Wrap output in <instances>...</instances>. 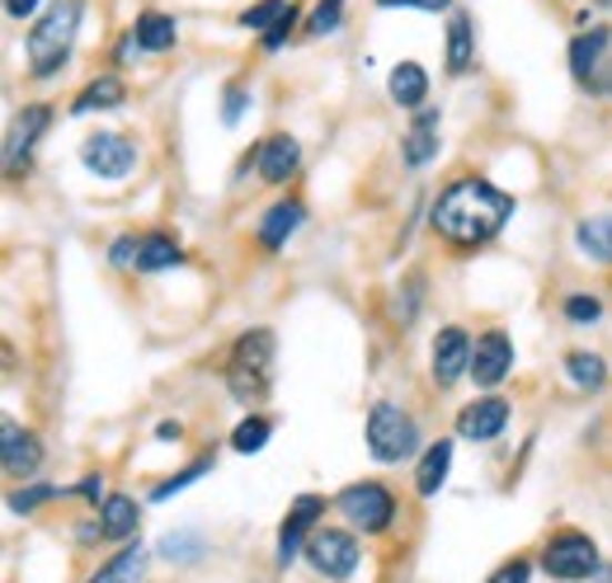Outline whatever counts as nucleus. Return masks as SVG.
I'll return each mask as SVG.
<instances>
[{
  "mask_svg": "<svg viewBox=\"0 0 612 583\" xmlns=\"http://www.w3.org/2000/svg\"><path fill=\"white\" fill-rule=\"evenodd\" d=\"M298 165H302V147H298V137H288V132H273L254 147V170H260L264 184H288V179L298 174Z\"/></svg>",
  "mask_w": 612,
  "mask_h": 583,
  "instance_id": "14",
  "label": "nucleus"
},
{
  "mask_svg": "<svg viewBox=\"0 0 612 583\" xmlns=\"http://www.w3.org/2000/svg\"><path fill=\"white\" fill-rule=\"evenodd\" d=\"M142 570H147V551L142 546H128V551H118L109 565L94 570L90 583H142Z\"/></svg>",
  "mask_w": 612,
  "mask_h": 583,
  "instance_id": "28",
  "label": "nucleus"
},
{
  "mask_svg": "<svg viewBox=\"0 0 612 583\" xmlns=\"http://www.w3.org/2000/svg\"><path fill=\"white\" fill-rule=\"evenodd\" d=\"M334 509H340V517L353 532L378 536L397 522V494H391L382 480H353V485H344L334 494Z\"/></svg>",
  "mask_w": 612,
  "mask_h": 583,
  "instance_id": "3",
  "label": "nucleus"
},
{
  "mask_svg": "<svg viewBox=\"0 0 612 583\" xmlns=\"http://www.w3.org/2000/svg\"><path fill=\"white\" fill-rule=\"evenodd\" d=\"M528 579H532V560L519 555V560H509V565H500L485 583H528Z\"/></svg>",
  "mask_w": 612,
  "mask_h": 583,
  "instance_id": "39",
  "label": "nucleus"
},
{
  "mask_svg": "<svg viewBox=\"0 0 612 583\" xmlns=\"http://www.w3.org/2000/svg\"><path fill=\"white\" fill-rule=\"evenodd\" d=\"M561 315L570 320V325H599V320H603V301L589 296V292H575V296H565Z\"/></svg>",
  "mask_w": 612,
  "mask_h": 583,
  "instance_id": "32",
  "label": "nucleus"
},
{
  "mask_svg": "<svg viewBox=\"0 0 612 583\" xmlns=\"http://www.w3.org/2000/svg\"><path fill=\"white\" fill-rule=\"evenodd\" d=\"M302 217H307V208L298 203V198H283V203H273V208L260 217V245H264V250H283L288 240H292V231L302 227Z\"/></svg>",
  "mask_w": 612,
  "mask_h": 583,
  "instance_id": "17",
  "label": "nucleus"
},
{
  "mask_svg": "<svg viewBox=\"0 0 612 583\" xmlns=\"http://www.w3.org/2000/svg\"><path fill=\"white\" fill-rule=\"evenodd\" d=\"M471 62H476V38H471V14L466 10H452L448 19V71L452 76H466Z\"/></svg>",
  "mask_w": 612,
  "mask_h": 583,
  "instance_id": "22",
  "label": "nucleus"
},
{
  "mask_svg": "<svg viewBox=\"0 0 612 583\" xmlns=\"http://www.w3.org/2000/svg\"><path fill=\"white\" fill-rule=\"evenodd\" d=\"M307 560L321 579L344 583L353 570H359V541H353V532H344V527H321L307 541Z\"/></svg>",
  "mask_w": 612,
  "mask_h": 583,
  "instance_id": "7",
  "label": "nucleus"
},
{
  "mask_svg": "<svg viewBox=\"0 0 612 583\" xmlns=\"http://www.w3.org/2000/svg\"><path fill=\"white\" fill-rule=\"evenodd\" d=\"M565 372H570V381H575L580 391H603L608 386V363L599 353H589V349H570L565 353Z\"/></svg>",
  "mask_w": 612,
  "mask_h": 583,
  "instance_id": "27",
  "label": "nucleus"
},
{
  "mask_svg": "<svg viewBox=\"0 0 612 583\" xmlns=\"http://www.w3.org/2000/svg\"><path fill=\"white\" fill-rule=\"evenodd\" d=\"M471 353H476V344H471V334L448 325L433 334V381L439 386H452L462 372H471Z\"/></svg>",
  "mask_w": 612,
  "mask_h": 583,
  "instance_id": "13",
  "label": "nucleus"
},
{
  "mask_svg": "<svg viewBox=\"0 0 612 583\" xmlns=\"http://www.w3.org/2000/svg\"><path fill=\"white\" fill-rule=\"evenodd\" d=\"M245 104H250V90H245V86H227V99H222V123H227V128L241 123Z\"/></svg>",
  "mask_w": 612,
  "mask_h": 583,
  "instance_id": "38",
  "label": "nucleus"
},
{
  "mask_svg": "<svg viewBox=\"0 0 612 583\" xmlns=\"http://www.w3.org/2000/svg\"><path fill=\"white\" fill-rule=\"evenodd\" d=\"M401 155H405V165L410 170H424L433 155H439V109H420L414 113V123L405 132V142H401Z\"/></svg>",
  "mask_w": 612,
  "mask_h": 583,
  "instance_id": "16",
  "label": "nucleus"
},
{
  "mask_svg": "<svg viewBox=\"0 0 612 583\" xmlns=\"http://www.w3.org/2000/svg\"><path fill=\"white\" fill-rule=\"evenodd\" d=\"M208 471H212V452H208V456H199V461H193V466H184V471H180V475H174V480H161V485H155V490H151V499H155V504H165V499H170V494H180V490H189V485H193V480H203Z\"/></svg>",
  "mask_w": 612,
  "mask_h": 583,
  "instance_id": "31",
  "label": "nucleus"
},
{
  "mask_svg": "<svg viewBox=\"0 0 612 583\" xmlns=\"http://www.w3.org/2000/svg\"><path fill=\"white\" fill-rule=\"evenodd\" d=\"M570 76L589 94H599V99L612 94V29L608 24L575 33V43H570Z\"/></svg>",
  "mask_w": 612,
  "mask_h": 583,
  "instance_id": "5",
  "label": "nucleus"
},
{
  "mask_svg": "<svg viewBox=\"0 0 612 583\" xmlns=\"http://www.w3.org/2000/svg\"><path fill=\"white\" fill-rule=\"evenodd\" d=\"M174 264H184V250L174 245L170 235H161V231H151V235H142V245H137V273H161V269H174Z\"/></svg>",
  "mask_w": 612,
  "mask_h": 583,
  "instance_id": "23",
  "label": "nucleus"
},
{
  "mask_svg": "<svg viewBox=\"0 0 612 583\" xmlns=\"http://www.w3.org/2000/svg\"><path fill=\"white\" fill-rule=\"evenodd\" d=\"M161 555L165 560H199L203 555V536L199 532H165L161 536Z\"/></svg>",
  "mask_w": 612,
  "mask_h": 583,
  "instance_id": "34",
  "label": "nucleus"
},
{
  "mask_svg": "<svg viewBox=\"0 0 612 583\" xmlns=\"http://www.w3.org/2000/svg\"><path fill=\"white\" fill-rule=\"evenodd\" d=\"M137 52H142V43H137V33H128L123 43H118V67H132V62H137Z\"/></svg>",
  "mask_w": 612,
  "mask_h": 583,
  "instance_id": "42",
  "label": "nucleus"
},
{
  "mask_svg": "<svg viewBox=\"0 0 612 583\" xmlns=\"http://www.w3.org/2000/svg\"><path fill=\"white\" fill-rule=\"evenodd\" d=\"M321 513H325V499H321V494H298V499H292L288 517L279 522V565H283V570L307 551V541L321 532V527H315V522H321Z\"/></svg>",
  "mask_w": 612,
  "mask_h": 583,
  "instance_id": "9",
  "label": "nucleus"
},
{
  "mask_svg": "<svg viewBox=\"0 0 612 583\" xmlns=\"http://www.w3.org/2000/svg\"><path fill=\"white\" fill-rule=\"evenodd\" d=\"M227 386H231V395L241 400V405H254V400H264V395H269V376L231 363V368H227Z\"/></svg>",
  "mask_w": 612,
  "mask_h": 583,
  "instance_id": "30",
  "label": "nucleus"
},
{
  "mask_svg": "<svg viewBox=\"0 0 612 583\" xmlns=\"http://www.w3.org/2000/svg\"><path fill=\"white\" fill-rule=\"evenodd\" d=\"M123 99H128L123 80H118V76H94L90 86H86L81 94H76L71 113H94V109H123Z\"/></svg>",
  "mask_w": 612,
  "mask_h": 583,
  "instance_id": "24",
  "label": "nucleus"
},
{
  "mask_svg": "<svg viewBox=\"0 0 612 583\" xmlns=\"http://www.w3.org/2000/svg\"><path fill=\"white\" fill-rule=\"evenodd\" d=\"M0 461H6V475L14 480H33L38 466H43V442H38L33 429L6 419V433H0Z\"/></svg>",
  "mask_w": 612,
  "mask_h": 583,
  "instance_id": "11",
  "label": "nucleus"
},
{
  "mask_svg": "<svg viewBox=\"0 0 612 583\" xmlns=\"http://www.w3.org/2000/svg\"><path fill=\"white\" fill-rule=\"evenodd\" d=\"M137 522H142V509H137V499H128V494H109L104 504H100V536L104 541L132 536Z\"/></svg>",
  "mask_w": 612,
  "mask_h": 583,
  "instance_id": "21",
  "label": "nucleus"
},
{
  "mask_svg": "<svg viewBox=\"0 0 612 583\" xmlns=\"http://www.w3.org/2000/svg\"><path fill=\"white\" fill-rule=\"evenodd\" d=\"M132 33H137V43H142V52H165V48H174V38H180V24L161 10H147V14H137Z\"/></svg>",
  "mask_w": 612,
  "mask_h": 583,
  "instance_id": "25",
  "label": "nucleus"
},
{
  "mask_svg": "<svg viewBox=\"0 0 612 583\" xmlns=\"http://www.w3.org/2000/svg\"><path fill=\"white\" fill-rule=\"evenodd\" d=\"M52 128V109L48 104H24L14 118V128L6 137V174H24L33 147L43 142V132Z\"/></svg>",
  "mask_w": 612,
  "mask_h": 583,
  "instance_id": "10",
  "label": "nucleus"
},
{
  "mask_svg": "<svg viewBox=\"0 0 612 583\" xmlns=\"http://www.w3.org/2000/svg\"><path fill=\"white\" fill-rule=\"evenodd\" d=\"M269 438H273V424H269V419H264V414H250V419H241V424H235L231 448L250 456V452H264Z\"/></svg>",
  "mask_w": 612,
  "mask_h": 583,
  "instance_id": "29",
  "label": "nucleus"
},
{
  "mask_svg": "<svg viewBox=\"0 0 612 583\" xmlns=\"http://www.w3.org/2000/svg\"><path fill=\"white\" fill-rule=\"evenodd\" d=\"M368 452L378 461H405L420 448V424H414V414L401 410L397 400H378V405L368 410Z\"/></svg>",
  "mask_w": 612,
  "mask_h": 583,
  "instance_id": "4",
  "label": "nucleus"
},
{
  "mask_svg": "<svg viewBox=\"0 0 612 583\" xmlns=\"http://www.w3.org/2000/svg\"><path fill=\"white\" fill-rule=\"evenodd\" d=\"M513 368V339L504 330H485L476 339V353H471V376L476 386H500Z\"/></svg>",
  "mask_w": 612,
  "mask_h": 583,
  "instance_id": "15",
  "label": "nucleus"
},
{
  "mask_svg": "<svg viewBox=\"0 0 612 583\" xmlns=\"http://www.w3.org/2000/svg\"><path fill=\"white\" fill-rule=\"evenodd\" d=\"M387 90H391V99H397L401 109H414V113H420V109H424V99H429V71H424L420 62H401V67H391Z\"/></svg>",
  "mask_w": 612,
  "mask_h": 583,
  "instance_id": "19",
  "label": "nucleus"
},
{
  "mask_svg": "<svg viewBox=\"0 0 612 583\" xmlns=\"http://www.w3.org/2000/svg\"><path fill=\"white\" fill-rule=\"evenodd\" d=\"M57 494H62L57 485H29V490H14V494H10V513H33L38 504H52Z\"/></svg>",
  "mask_w": 612,
  "mask_h": 583,
  "instance_id": "35",
  "label": "nucleus"
},
{
  "mask_svg": "<svg viewBox=\"0 0 612 583\" xmlns=\"http://www.w3.org/2000/svg\"><path fill=\"white\" fill-rule=\"evenodd\" d=\"M298 19H302V10H298V6H288V10L279 14V24H273V29L264 33V48H269V52H279V48L288 43V33L298 29Z\"/></svg>",
  "mask_w": 612,
  "mask_h": 583,
  "instance_id": "36",
  "label": "nucleus"
},
{
  "mask_svg": "<svg viewBox=\"0 0 612 583\" xmlns=\"http://www.w3.org/2000/svg\"><path fill=\"white\" fill-rule=\"evenodd\" d=\"M448 466H452V442H433V448L420 456V471H414V490H420L424 499H433V494L443 490Z\"/></svg>",
  "mask_w": 612,
  "mask_h": 583,
  "instance_id": "26",
  "label": "nucleus"
},
{
  "mask_svg": "<svg viewBox=\"0 0 612 583\" xmlns=\"http://www.w3.org/2000/svg\"><path fill=\"white\" fill-rule=\"evenodd\" d=\"M378 6H382V10H397V6H401V10H433V14H439V10L452 6V0H378Z\"/></svg>",
  "mask_w": 612,
  "mask_h": 583,
  "instance_id": "41",
  "label": "nucleus"
},
{
  "mask_svg": "<svg viewBox=\"0 0 612 583\" xmlns=\"http://www.w3.org/2000/svg\"><path fill=\"white\" fill-rule=\"evenodd\" d=\"M273 349H279V339H273V330H245L241 339H235V349H231V363L235 368H250V372H273Z\"/></svg>",
  "mask_w": 612,
  "mask_h": 583,
  "instance_id": "20",
  "label": "nucleus"
},
{
  "mask_svg": "<svg viewBox=\"0 0 612 583\" xmlns=\"http://www.w3.org/2000/svg\"><path fill=\"white\" fill-rule=\"evenodd\" d=\"M137 245H142L137 235H118V240H113V250H109V264L132 269V264H137Z\"/></svg>",
  "mask_w": 612,
  "mask_h": 583,
  "instance_id": "40",
  "label": "nucleus"
},
{
  "mask_svg": "<svg viewBox=\"0 0 612 583\" xmlns=\"http://www.w3.org/2000/svg\"><path fill=\"white\" fill-rule=\"evenodd\" d=\"M513 208L519 203L504 189L490 184V179H452L439 193V203H433L429 221L439 231V240H448L452 250H476L504 231Z\"/></svg>",
  "mask_w": 612,
  "mask_h": 583,
  "instance_id": "1",
  "label": "nucleus"
},
{
  "mask_svg": "<svg viewBox=\"0 0 612 583\" xmlns=\"http://www.w3.org/2000/svg\"><path fill=\"white\" fill-rule=\"evenodd\" d=\"M599 583H612V565H599V574H594Z\"/></svg>",
  "mask_w": 612,
  "mask_h": 583,
  "instance_id": "45",
  "label": "nucleus"
},
{
  "mask_svg": "<svg viewBox=\"0 0 612 583\" xmlns=\"http://www.w3.org/2000/svg\"><path fill=\"white\" fill-rule=\"evenodd\" d=\"M81 165L94 179H128L137 165V147L123 132H90L81 142Z\"/></svg>",
  "mask_w": 612,
  "mask_h": 583,
  "instance_id": "8",
  "label": "nucleus"
},
{
  "mask_svg": "<svg viewBox=\"0 0 612 583\" xmlns=\"http://www.w3.org/2000/svg\"><path fill=\"white\" fill-rule=\"evenodd\" d=\"M340 0H321V6H315V14H311V33H334V29H340Z\"/></svg>",
  "mask_w": 612,
  "mask_h": 583,
  "instance_id": "37",
  "label": "nucleus"
},
{
  "mask_svg": "<svg viewBox=\"0 0 612 583\" xmlns=\"http://www.w3.org/2000/svg\"><path fill=\"white\" fill-rule=\"evenodd\" d=\"M599 546H594V536H584V532H556L542 546V570L551 579H561V583H584V579H594L599 574Z\"/></svg>",
  "mask_w": 612,
  "mask_h": 583,
  "instance_id": "6",
  "label": "nucleus"
},
{
  "mask_svg": "<svg viewBox=\"0 0 612 583\" xmlns=\"http://www.w3.org/2000/svg\"><path fill=\"white\" fill-rule=\"evenodd\" d=\"M509 429V400L504 395H476L458 414V433L466 442H495Z\"/></svg>",
  "mask_w": 612,
  "mask_h": 583,
  "instance_id": "12",
  "label": "nucleus"
},
{
  "mask_svg": "<svg viewBox=\"0 0 612 583\" xmlns=\"http://www.w3.org/2000/svg\"><path fill=\"white\" fill-rule=\"evenodd\" d=\"M575 250L589 259V264H612V212L575 221Z\"/></svg>",
  "mask_w": 612,
  "mask_h": 583,
  "instance_id": "18",
  "label": "nucleus"
},
{
  "mask_svg": "<svg viewBox=\"0 0 612 583\" xmlns=\"http://www.w3.org/2000/svg\"><path fill=\"white\" fill-rule=\"evenodd\" d=\"M155 438H161V442H180L184 429H180V424H161V429H155Z\"/></svg>",
  "mask_w": 612,
  "mask_h": 583,
  "instance_id": "44",
  "label": "nucleus"
},
{
  "mask_svg": "<svg viewBox=\"0 0 612 583\" xmlns=\"http://www.w3.org/2000/svg\"><path fill=\"white\" fill-rule=\"evenodd\" d=\"M38 10V0H6V14L10 19H29Z\"/></svg>",
  "mask_w": 612,
  "mask_h": 583,
  "instance_id": "43",
  "label": "nucleus"
},
{
  "mask_svg": "<svg viewBox=\"0 0 612 583\" xmlns=\"http://www.w3.org/2000/svg\"><path fill=\"white\" fill-rule=\"evenodd\" d=\"M292 6V0H260V6H250L241 14V29H254V33H269L273 24H279V14Z\"/></svg>",
  "mask_w": 612,
  "mask_h": 583,
  "instance_id": "33",
  "label": "nucleus"
},
{
  "mask_svg": "<svg viewBox=\"0 0 612 583\" xmlns=\"http://www.w3.org/2000/svg\"><path fill=\"white\" fill-rule=\"evenodd\" d=\"M81 10L86 0H52L43 19H33L29 29V71L38 80H48L67 67L71 43H76V29H81Z\"/></svg>",
  "mask_w": 612,
  "mask_h": 583,
  "instance_id": "2",
  "label": "nucleus"
}]
</instances>
